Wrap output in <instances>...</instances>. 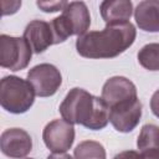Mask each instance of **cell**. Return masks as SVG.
Listing matches in <instances>:
<instances>
[{"instance_id":"obj_10","label":"cell","mask_w":159,"mask_h":159,"mask_svg":"<svg viewBox=\"0 0 159 159\" xmlns=\"http://www.w3.org/2000/svg\"><path fill=\"white\" fill-rule=\"evenodd\" d=\"M22 37L29 43L34 53H42L51 45H55L51 25L43 20L30 21L24 30Z\"/></svg>"},{"instance_id":"obj_20","label":"cell","mask_w":159,"mask_h":159,"mask_svg":"<svg viewBox=\"0 0 159 159\" xmlns=\"http://www.w3.org/2000/svg\"><path fill=\"white\" fill-rule=\"evenodd\" d=\"M150 109L153 114L159 118V89H157L150 98Z\"/></svg>"},{"instance_id":"obj_19","label":"cell","mask_w":159,"mask_h":159,"mask_svg":"<svg viewBox=\"0 0 159 159\" xmlns=\"http://www.w3.org/2000/svg\"><path fill=\"white\" fill-rule=\"evenodd\" d=\"M113 159H140V154L135 150H124L116 154Z\"/></svg>"},{"instance_id":"obj_23","label":"cell","mask_w":159,"mask_h":159,"mask_svg":"<svg viewBox=\"0 0 159 159\" xmlns=\"http://www.w3.org/2000/svg\"><path fill=\"white\" fill-rule=\"evenodd\" d=\"M25 159H34V158H25Z\"/></svg>"},{"instance_id":"obj_1","label":"cell","mask_w":159,"mask_h":159,"mask_svg":"<svg viewBox=\"0 0 159 159\" xmlns=\"http://www.w3.org/2000/svg\"><path fill=\"white\" fill-rule=\"evenodd\" d=\"M137 37L130 21L107 24L101 31H89L76 40V50L86 58H114L128 50Z\"/></svg>"},{"instance_id":"obj_15","label":"cell","mask_w":159,"mask_h":159,"mask_svg":"<svg viewBox=\"0 0 159 159\" xmlns=\"http://www.w3.org/2000/svg\"><path fill=\"white\" fill-rule=\"evenodd\" d=\"M137 147L140 152L152 149L159 150V127L155 124L143 125L137 139Z\"/></svg>"},{"instance_id":"obj_13","label":"cell","mask_w":159,"mask_h":159,"mask_svg":"<svg viewBox=\"0 0 159 159\" xmlns=\"http://www.w3.org/2000/svg\"><path fill=\"white\" fill-rule=\"evenodd\" d=\"M99 11L106 24L127 22L133 14V4L129 0H104L99 4Z\"/></svg>"},{"instance_id":"obj_4","label":"cell","mask_w":159,"mask_h":159,"mask_svg":"<svg viewBox=\"0 0 159 159\" xmlns=\"http://www.w3.org/2000/svg\"><path fill=\"white\" fill-rule=\"evenodd\" d=\"M32 50L24 37L2 34L0 36V66L10 71H21L31 61Z\"/></svg>"},{"instance_id":"obj_16","label":"cell","mask_w":159,"mask_h":159,"mask_svg":"<svg viewBox=\"0 0 159 159\" xmlns=\"http://www.w3.org/2000/svg\"><path fill=\"white\" fill-rule=\"evenodd\" d=\"M137 58L140 66L145 70L159 71V43H147L139 50Z\"/></svg>"},{"instance_id":"obj_8","label":"cell","mask_w":159,"mask_h":159,"mask_svg":"<svg viewBox=\"0 0 159 159\" xmlns=\"http://www.w3.org/2000/svg\"><path fill=\"white\" fill-rule=\"evenodd\" d=\"M101 98L106 102V104L109 108H112L122 102L138 98L137 87L127 77L114 76L104 82L102 87Z\"/></svg>"},{"instance_id":"obj_3","label":"cell","mask_w":159,"mask_h":159,"mask_svg":"<svg viewBox=\"0 0 159 159\" xmlns=\"http://www.w3.org/2000/svg\"><path fill=\"white\" fill-rule=\"evenodd\" d=\"M35 102V91L27 80L5 76L0 81V104L12 114L26 113Z\"/></svg>"},{"instance_id":"obj_5","label":"cell","mask_w":159,"mask_h":159,"mask_svg":"<svg viewBox=\"0 0 159 159\" xmlns=\"http://www.w3.org/2000/svg\"><path fill=\"white\" fill-rule=\"evenodd\" d=\"M27 81L39 97L53 96L62 84L60 70L51 63H40L27 72Z\"/></svg>"},{"instance_id":"obj_6","label":"cell","mask_w":159,"mask_h":159,"mask_svg":"<svg viewBox=\"0 0 159 159\" xmlns=\"http://www.w3.org/2000/svg\"><path fill=\"white\" fill-rule=\"evenodd\" d=\"M42 139L52 153H66L75 142L73 124L63 118L53 119L43 128Z\"/></svg>"},{"instance_id":"obj_9","label":"cell","mask_w":159,"mask_h":159,"mask_svg":"<svg viewBox=\"0 0 159 159\" xmlns=\"http://www.w3.org/2000/svg\"><path fill=\"white\" fill-rule=\"evenodd\" d=\"M0 148L6 157L21 159L32 150V139L25 129L9 128L1 133Z\"/></svg>"},{"instance_id":"obj_22","label":"cell","mask_w":159,"mask_h":159,"mask_svg":"<svg viewBox=\"0 0 159 159\" xmlns=\"http://www.w3.org/2000/svg\"><path fill=\"white\" fill-rule=\"evenodd\" d=\"M46 159H75L67 153H52Z\"/></svg>"},{"instance_id":"obj_14","label":"cell","mask_w":159,"mask_h":159,"mask_svg":"<svg viewBox=\"0 0 159 159\" xmlns=\"http://www.w3.org/2000/svg\"><path fill=\"white\" fill-rule=\"evenodd\" d=\"M75 159H106L104 147L96 140H83L73 150Z\"/></svg>"},{"instance_id":"obj_21","label":"cell","mask_w":159,"mask_h":159,"mask_svg":"<svg viewBox=\"0 0 159 159\" xmlns=\"http://www.w3.org/2000/svg\"><path fill=\"white\" fill-rule=\"evenodd\" d=\"M140 159H159V150L152 149V150L140 152Z\"/></svg>"},{"instance_id":"obj_17","label":"cell","mask_w":159,"mask_h":159,"mask_svg":"<svg viewBox=\"0 0 159 159\" xmlns=\"http://www.w3.org/2000/svg\"><path fill=\"white\" fill-rule=\"evenodd\" d=\"M50 25H51V30L53 34V43L55 45L65 42L70 36H72V32H71L70 27L67 26L65 19L62 17V15L55 17L50 22Z\"/></svg>"},{"instance_id":"obj_2","label":"cell","mask_w":159,"mask_h":159,"mask_svg":"<svg viewBox=\"0 0 159 159\" xmlns=\"http://www.w3.org/2000/svg\"><path fill=\"white\" fill-rule=\"evenodd\" d=\"M58 111L65 120L91 130H101L109 122V107L106 102L78 87L70 89Z\"/></svg>"},{"instance_id":"obj_11","label":"cell","mask_w":159,"mask_h":159,"mask_svg":"<svg viewBox=\"0 0 159 159\" xmlns=\"http://www.w3.org/2000/svg\"><path fill=\"white\" fill-rule=\"evenodd\" d=\"M61 15L65 19L67 26L70 27L72 35L82 36L88 32L91 25V15L87 5L83 1L67 2Z\"/></svg>"},{"instance_id":"obj_12","label":"cell","mask_w":159,"mask_h":159,"mask_svg":"<svg viewBox=\"0 0 159 159\" xmlns=\"http://www.w3.org/2000/svg\"><path fill=\"white\" fill-rule=\"evenodd\" d=\"M137 26L145 32H159V0L140 1L134 9Z\"/></svg>"},{"instance_id":"obj_18","label":"cell","mask_w":159,"mask_h":159,"mask_svg":"<svg viewBox=\"0 0 159 159\" xmlns=\"http://www.w3.org/2000/svg\"><path fill=\"white\" fill-rule=\"evenodd\" d=\"M36 5L43 12H56L63 10L67 5V1H37Z\"/></svg>"},{"instance_id":"obj_7","label":"cell","mask_w":159,"mask_h":159,"mask_svg":"<svg viewBox=\"0 0 159 159\" xmlns=\"http://www.w3.org/2000/svg\"><path fill=\"white\" fill-rule=\"evenodd\" d=\"M142 118V103L138 98L122 102L109 108V122L120 133L132 132Z\"/></svg>"}]
</instances>
